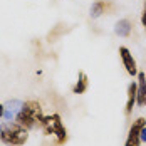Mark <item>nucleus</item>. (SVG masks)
Returning a JSON list of instances; mask_svg holds the SVG:
<instances>
[{
  "mask_svg": "<svg viewBox=\"0 0 146 146\" xmlns=\"http://www.w3.org/2000/svg\"><path fill=\"white\" fill-rule=\"evenodd\" d=\"M136 96H138V82L133 81L131 84L128 86V101H126V108H124L126 116H131L133 108L136 104Z\"/></svg>",
  "mask_w": 146,
  "mask_h": 146,
  "instance_id": "6e6552de",
  "label": "nucleus"
},
{
  "mask_svg": "<svg viewBox=\"0 0 146 146\" xmlns=\"http://www.w3.org/2000/svg\"><path fill=\"white\" fill-rule=\"evenodd\" d=\"M2 117H3V104L0 102V119H2Z\"/></svg>",
  "mask_w": 146,
  "mask_h": 146,
  "instance_id": "4468645a",
  "label": "nucleus"
},
{
  "mask_svg": "<svg viewBox=\"0 0 146 146\" xmlns=\"http://www.w3.org/2000/svg\"><path fill=\"white\" fill-rule=\"evenodd\" d=\"M29 139V129L17 121H5L0 124V141L7 146H24Z\"/></svg>",
  "mask_w": 146,
  "mask_h": 146,
  "instance_id": "f257e3e1",
  "label": "nucleus"
},
{
  "mask_svg": "<svg viewBox=\"0 0 146 146\" xmlns=\"http://www.w3.org/2000/svg\"><path fill=\"white\" fill-rule=\"evenodd\" d=\"M88 86H89V79L86 72H81L77 74V81H76V84L72 86V94H84L86 91H88Z\"/></svg>",
  "mask_w": 146,
  "mask_h": 146,
  "instance_id": "9d476101",
  "label": "nucleus"
},
{
  "mask_svg": "<svg viewBox=\"0 0 146 146\" xmlns=\"http://www.w3.org/2000/svg\"><path fill=\"white\" fill-rule=\"evenodd\" d=\"M22 104L24 102L19 101V99H10L3 104V119L5 121H15L20 109H22Z\"/></svg>",
  "mask_w": 146,
  "mask_h": 146,
  "instance_id": "423d86ee",
  "label": "nucleus"
},
{
  "mask_svg": "<svg viewBox=\"0 0 146 146\" xmlns=\"http://www.w3.org/2000/svg\"><path fill=\"white\" fill-rule=\"evenodd\" d=\"M42 119H44V111H42L40 102L35 99H29L22 104V109H20L15 121L27 129H34V128L40 126Z\"/></svg>",
  "mask_w": 146,
  "mask_h": 146,
  "instance_id": "f03ea898",
  "label": "nucleus"
},
{
  "mask_svg": "<svg viewBox=\"0 0 146 146\" xmlns=\"http://www.w3.org/2000/svg\"><path fill=\"white\" fill-rule=\"evenodd\" d=\"M141 143H146V126L141 129Z\"/></svg>",
  "mask_w": 146,
  "mask_h": 146,
  "instance_id": "ddd939ff",
  "label": "nucleus"
},
{
  "mask_svg": "<svg viewBox=\"0 0 146 146\" xmlns=\"http://www.w3.org/2000/svg\"><path fill=\"white\" fill-rule=\"evenodd\" d=\"M119 57L123 60V66H124L126 72L129 74V76H138V64H136L131 50L128 47H124V45L119 47Z\"/></svg>",
  "mask_w": 146,
  "mask_h": 146,
  "instance_id": "39448f33",
  "label": "nucleus"
},
{
  "mask_svg": "<svg viewBox=\"0 0 146 146\" xmlns=\"http://www.w3.org/2000/svg\"><path fill=\"white\" fill-rule=\"evenodd\" d=\"M106 9H108V3H106L104 0H96V2L91 5V17H92V19L101 17V15L106 12Z\"/></svg>",
  "mask_w": 146,
  "mask_h": 146,
  "instance_id": "9b49d317",
  "label": "nucleus"
},
{
  "mask_svg": "<svg viewBox=\"0 0 146 146\" xmlns=\"http://www.w3.org/2000/svg\"><path fill=\"white\" fill-rule=\"evenodd\" d=\"M145 30H146V27H145Z\"/></svg>",
  "mask_w": 146,
  "mask_h": 146,
  "instance_id": "2eb2a0df",
  "label": "nucleus"
},
{
  "mask_svg": "<svg viewBox=\"0 0 146 146\" xmlns=\"http://www.w3.org/2000/svg\"><path fill=\"white\" fill-rule=\"evenodd\" d=\"M138 96H136V104L139 108H146V74L138 72Z\"/></svg>",
  "mask_w": 146,
  "mask_h": 146,
  "instance_id": "0eeeda50",
  "label": "nucleus"
},
{
  "mask_svg": "<svg viewBox=\"0 0 146 146\" xmlns=\"http://www.w3.org/2000/svg\"><path fill=\"white\" fill-rule=\"evenodd\" d=\"M141 24H143V27H146V0L143 5V12H141Z\"/></svg>",
  "mask_w": 146,
  "mask_h": 146,
  "instance_id": "f8f14e48",
  "label": "nucleus"
},
{
  "mask_svg": "<svg viewBox=\"0 0 146 146\" xmlns=\"http://www.w3.org/2000/svg\"><path fill=\"white\" fill-rule=\"evenodd\" d=\"M133 30V22L129 19H121L119 22H116L114 25V32H116L119 37H129Z\"/></svg>",
  "mask_w": 146,
  "mask_h": 146,
  "instance_id": "1a4fd4ad",
  "label": "nucleus"
},
{
  "mask_svg": "<svg viewBox=\"0 0 146 146\" xmlns=\"http://www.w3.org/2000/svg\"><path fill=\"white\" fill-rule=\"evenodd\" d=\"M40 128L44 134L47 136H54L56 138V145H66L69 136H67V129L62 123V117L59 116L57 113L54 114H49V116H44L42 123H40Z\"/></svg>",
  "mask_w": 146,
  "mask_h": 146,
  "instance_id": "7ed1b4c3",
  "label": "nucleus"
},
{
  "mask_svg": "<svg viewBox=\"0 0 146 146\" xmlns=\"http://www.w3.org/2000/svg\"><path fill=\"white\" fill-rule=\"evenodd\" d=\"M146 126V119L145 117H138L136 121H133L131 128L128 131L126 136V143L124 146H139L141 145V129Z\"/></svg>",
  "mask_w": 146,
  "mask_h": 146,
  "instance_id": "20e7f679",
  "label": "nucleus"
}]
</instances>
